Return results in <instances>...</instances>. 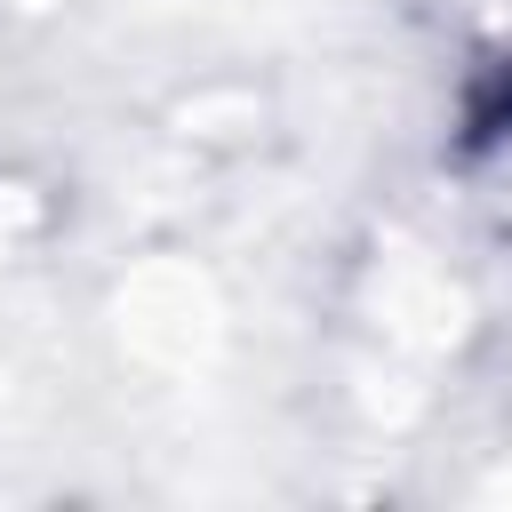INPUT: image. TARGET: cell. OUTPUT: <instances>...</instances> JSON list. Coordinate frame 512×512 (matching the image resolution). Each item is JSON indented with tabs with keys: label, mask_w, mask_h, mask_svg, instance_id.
<instances>
[{
	"label": "cell",
	"mask_w": 512,
	"mask_h": 512,
	"mask_svg": "<svg viewBox=\"0 0 512 512\" xmlns=\"http://www.w3.org/2000/svg\"><path fill=\"white\" fill-rule=\"evenodd\" d=\"M504 136H512V56L480 64V80H472V96H464V152L504 144Z\"/></svg>",
	"instance_id": "obj_1"
}]
</instances>
